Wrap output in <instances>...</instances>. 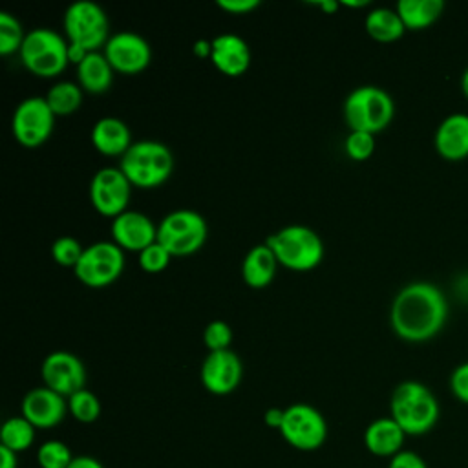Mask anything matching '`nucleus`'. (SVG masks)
<instances>
[{"instance_id": "6e6552de", "label": "nucleus", "mask_w": 468, "mask_h": 468, "mask_svg": "<svg viewBox=\"0 0 468 468\" xmlns=\"http://www.w3.org/2000/svg\"><path fill=\"white\" fill-rule=\"evenodd\" d=\"M68 42L84 51H99L108 42V18L104 9L90 0L73 2L64 13Z\"/></svg>"}, {"instance_id": "f8f14e48", "label": "nucleus", "mask_w": 468, "mask_h": 468, "mask_svg": "<svg viewBox=\"0 0 468 468\" xmlns=\"http://www.w3.org/2000/svg\"><path fill=\"white\" fill-rule=\"evenodd\" d=\"M132 197V183L117 166H104L90 181V201L93 208L108 218L126 212Z\"/></svg>"}, {"instance_id": "f704fd0d", "label": "nucleus", "mask_w": 468, "mask_h": 468, "mask_svg": "<svg viewBox=\"0 0 468 468\" xmlns=\"http://www.w3.org/2000/svg\"><path fill=\"white\" fill-rule=\"evenodd\" d=\"M450 391L459 402L468 404V360L461 362L452 371V375H450Z\"/></svg>"}, {"instance_id": "4c0bfd02", "label": "nucleus", "mask_w": 468, "mask_h": 468, "mask_svg": "<svg viewBox=\"0 0 468 468\" xmlns=\"http://www.w3.org/2000/svg\"><path fill=\"white\" fill-rule=\"evenodd\" d=\"M283 413H285V408H269L265 413H263V422L272 428V430H280L282 428V422H283Z\"/></svg>"}, {"instance_id": "20e7f679", "label": "nucleus", "mask_w": 468, "mask_h": 468, "mask_svg": "<svg viewBox=\"0 0 468 468\" xmlns=\"http://www.w3.org/2000/svg\"><path fill=\"white\" fill-rule=\"evenodd\" d=\"M265 243L274 252L278 263L291 271H311L324 258L322 238L305 225H289L272 232Z\"/></svg>"}, {"instance_id": "1a4fd4ad", "label": "nucleus", "mask_w": 468, "mask_h": 468, "mask_svg": "<svg viewBox=\"0 0 468 468\" xmlns=\"http://www.w3.org/2000/svg\"><path fill=\"white\" fill-rule=\"evenodd\" d=\"M280 433L289 446L300 452H314L327 439V422L314 406L296 402L285 408Z\"/></svg>"}, {"instance_id": "ddd939ff", "label": "nucleus", "mask_w": 468, "mask_h": 468, "mask_svg": "<svg viewBox=\"0 0 468 468\" xmlns=\"http://www.w3.org/2000/svg\"><path fill=\"white\" fill-rule=\"evenodd\" d=\"M40 377L46 388L57 391L62 397H71L73 393L84 389L86 367L73 353L53 351L44 358Z\"/></svg>"}, {"instance_id": "39448f33", "label": "nucleus", "mask_w": 468, "mask_h": 468, "mask_svg": "<svg viewBox=\"0 0 468 468\" xmlns=\"http://www.w3.org/2000/svg\"><path fill=\"white\" fill-rule=\"evenodd\" d=\"M395 117L391 95L378 86H358L344 102V119L351 132L378 133Z\"/></svg>"}, {"instance_id": "dca6fc26", "label": "nucleus", "mask_w": 468, "mask_h": 468, "mask_svg": "<svg viewBox=\"0 0 468 468\" xmlns=\"http://www.w3.org/2000/svg\"><path fill=\"white\" fill-rule=\"evenodd\" d=\"M20 411L22 417L27 419L37 430H49L64 420L68 400L57 391L40 386L24 395Z\"/></svg>"}, {"instance_id": "7c9ffc66", "label": "nucleus", "mask_w": 468, "mask_h": 468, "mask_svg": "<svg viewBox=\"0 0 468 468\" xmlns=\"http://www.w3.org/2000/svg\"><path fill=\"white\" fill-rule=\"evenodd\" d=\"M82 252H84V247L79 243V239H75L71 236H62V238L55 239L51 245V258L60 267L75 269Z\"/></svg>"}, {"instance_id": "c756f323", "label": "nucleus", "mask_w": 468, "mask_h": 468, "mask_svg": "<svg viewBox=\"0 0 468 468\" xmlns=\"http://www.w3.org/2000/svg\"><path fill=\"white\" fill-rule=\"evenodd\" d=\"M24 38L26 35L20 22L9 13H0V55L7 57L15 51H20Z\"/></svg>"}, {"instance_id": "6ab92c4d", "label": "nucleus", "mask_w": 468, "mask_h": 468, "mask_svg": "<svg viewBox=\"0 0 468 468\" xmlns=\"http://www.w3.org/2000/svg\"><path fill=\"white\" fill-rule=\"evenodd\" d=\"M210 60L218 71L227 77H239L250 66V49L249 44L232 33H223L212 42Z\"/></svg>"}, {"instance_id": "a19ab883", "label": "nucleus", "mask_w": 468, "mask_h": 468, "mask_svg": "<svg viewBox=\"0 0 468 468\" xmlns=\"http://www.w3.org/2000/svg\"><path fill=\"white\" fill-rule=\"evenodd\" d=\"M210 51H212V44L207 42V40H199V42H196V46H194V53H196L199 58L210 57Z\"/></svg>"}, {"instance_id": "4468645a", "label": "nucleus", "mask_w": 468, "mask_h": 468, "mask_svg": "<svg viewBox=\"0 0 468 468\" xmlns=\"http://www.w3.org/2000/svg\"><path fill=\"white\" fill-rule=\"evenodd\" d=\"M102 53L113 71L122 75H137L144 71L152 58L150 44L141 35L132 31H121L110 37Z\"/></svg>"}, {"instance_id": "473e14b6", "label": "nucleus", "mask_w": 468, "mask_h": 468, "mask_svg": "<svg viewBox=\"0 0 468 468\" xmlns=\"http://www.w3.org/2000/svg\"><path fill=\"white\" fill-rule=\"evenodd\" d=\"M344 150L353 161H366L375 152V135L366 132H351L346 137Z\"/></svg>"}, {"instance_id": "b1692460", "label": "nucleus", "mask_w": 468, "mask_h": 468, "mask_svg": "<svg viewBox=\"0 0 468 468\" xmlns=\"http://www.w3.org/2000/svg\"><path fill=\"white\" fill-rule=\"evenodd\" d=\"M395 11L399 13L406 29L422 31L433 26L441 18L444 11V2L442 0H400L397 2Z\"/></svg>"}, {"instance_id": "c03bdc74", "label": "nucleus", "mask_w": 468, "mask_h": 468, "mask_svg": "<svg viewBox=\"0 0 468 468\" xmlns=\"http://www.w3.org/2000/svg\"><path fill=\"white\" fill-rule=\"evenodd\" d=\"M342 5H347V7H364V5H367V2H366V0H358V2L344 0V2H342Z\"/></svg>"}, {"instance_id": "c85d7f7f", "label": "nucleus", "mask_w": 468, "mask_h": 468, "mask_svg": "<svg viewBox=\"0 0 468 468\" xmlns=\"http://www.w3.org/2000/svg\"><path fill=\"white\" fill-rule=\"evenodd\" d=\"M71 461V450L66 442L57 439L42 442L37 450V463L40 468H68Z\"/></svg>"}, {"instance_id": "37998d69", "label": "nucleus", "mask_w": 468, "mask_h": 468, "mask_svg": "<svg viewBox=\"0 0 468 468\" xmlns=\"http://www.w3.org/2000/svg\"><path fill=\"white\" fill-rule=\"evenodd\" d=\"M318 7H322L325 13H333L338 9V2H333V0H324V2H316Z\"/></svg>"}, {"instance_id": "9b49d317", "label": "nucleus", "mask_w": 468, "mask_h": 468, "mask_svg": "<svg viewBox=\"0 0 468 468\" xmlns=\"http://www.w3.org/2000/svg\"><path fill=\"white\" fill-rule=\"evenodd\" d=\"M55 124V113L51 112L46 97H27L13 112L11 130L15 139L26 148H38L44 144Z\"/></svg>"}, {"instance_id": "aec40b11", "label": "nucleus", "mask_w": 468, "mask_h": 468, "mask_svg": "<svg viewBox=\"0 0 468 468\" xmlns=\"http://www.w3.org/2000/svg\"><path fill=\"white\" fill-rule=\"evenodd\" d=\"M406 441L404 430L391 417L371 420L364 431V446L377 457H393L402 452Z\"/></svg>"}, {"instance_id": "412c9836", "label": "nucleus", "mask_w": 468, "mask_h": 468, "mask_svg": "<svg viewBox=\"0 0 468 468\" xmlns=\"http://www.w3.org/2000/svg\"><path fill=\"white\" fill-rule=\"evenodd\" d=\"M91 144L102 155H124L132 143V132L124 121L117 117H102L91 128Z\"/></svg>"}, {"instance_id": "4be33fe9", "label": "nucleus", "mask_w": 468, "mask_h": 468, "mask_svg": "<svg viewBox=\"0 0 468 468\" xmlns=\"http://www.w3.org/2000/svg\"><path fill=\"white\" fill-rule=\"evenodd\" d=\"M278 265L280 263L267 243L254 245L243 258L241 278L252 289L267 287L274 280Z\"/></svg>"}, {"instance_id": "72a5a7b5", "label": "nucleus", "mask_w": 468, "mask_h": 468, "mask_svg": "<svg viewBox=\"0 0 468 468\" xmlns=\"http://www.w3.org/2000/svg\"><path fill=\"white\" fill-rule=\"evenodd\" d=\"M172 258L174 256L159 241H155L139 252V267L144 272H161L168 267Z\"/></svg>"}, {"instance_id": "f03ea898", "label": "nucleus", "mask_w": 468, "mask_h": 468, "mask_svg": "<svg viewBox=\"0 0 468 468\" xmlns=\"http://www.w3.org/2000/svg\"><path fill=\"white\" fill-rule=\"evenodd\" d=\"M441 415L433 391L419 380L400 382L389 399V417L406 435H424L433 430Z\"/></svg>"}, {"instance_id": "393cba45", "label": "nucleus", "mask_w": 468, "mask_h": 468, "mask_svg": "<svg viewBox=\"0 0 468 468\" xmlns=\"http://www.w3.org/2000/svg\"><path fill=\"white\" fill-rule=\"evenodd\" d=\"M364 27H366V33L373 40L382 42V44H389V42L399 40L406 31L399 13L395 9H389V7L371 9L366 15Z\"/></svg>"}, {"instance_id": "79ce46f5", "label": "nucleus", "mask_w": 468, "mask_h": 468, "mask_svg": "<svg viewBox=\"0 0 468 468\" xmlns=\"http://www.w3.org/2000/svg\"><path fill=\"white\" fill-rule=\"evenodd\" d=\"M459 88H461V93L464 95V99L468 101V68L461 73V80H459Z\"/></svg>"}, {"instance_id": "cd10ccee", "label": "nucleus", "mask_w": 468, "mask_h": 468, "mask_svg": "<svg viewBox=\"0 0 468 468\" xmlns=\"http://www.w3.org/2000/svg\"><path fill=\"white\" fill-rule=\"evenodd\" d=\"M68 411L73 415L75 420L82 424H91L101 415V400L90 389H80L68 397Z\"/></svg>"}, {"instance_id": "f257e3e1", "label": "nucleus", "mask_w": 468, "mask_h": 468, "mask_svg": "<svg viewBox=\"0 0 468 468\" xmlns=\"http://www.w3.org/2000/svg\"><path fill=\"white\" fill-rule=\"evenodd\" d=\"M448 300L431 282H411L393 298L389 324L393 333L411 344L435 338L448 322Z\"/></svg>"}, {"instance_id": "e433bc0d", "label": "nucleus", "mask_w": 468, "mask_h": 468, "mask_svg": "<svg viewBox=\"0 0 468 468\" xmlns=\"http://www.w3.org/2000/svg\"><path fill=\"white\" fill-rule=\"evenodd\" d=\"M260 5L258 0H218V7L230 15H245Z\"/></svg>"}, {"instance_id": "2eb2a0df", "label": "nucleus", "mask_w": 468, "mask_h": 468, "mask_svg": "<svg viewBox=\"0 0 468 468\" xmlns=\"http://www.w3.org/2000/svg\"><path fill=\"white\" fill-rule=\"evenodd\" d=\"M243 375L241 360L232 349L210 351L201 364V384L212 395L232 393Z\"/></svg>"}, {"instance_id": "bb28decb", "label": "nucleus", "mask_w": 468, "mask_h": 468, "mask_svg": "<svg viewBox=\"0 0 468 468\" xmlns=\"http://www.w3.org/2000/svg\"><path fill=\"white\" fill-rule=\"evenodd\" d=\"M46 101L51 108V112L57 115H69L73 112L79 110L80 102H82V90L79 84H73V82H68V80H62V82H57L49 88L48 95H46Z\"/></svg>"}, {"instance_id": "a878e982", "label": "nucleus", "mask_w": 468, "mask_h": 468, "mask_svg": "<svg viewBox=\"0 0 468 468\" xmlns=\"http://www.w3.org/2000/svg\"><path fill=\"white\" fill-rule=\"evenodd\" d=\"M35 430L37 428L22 415L9 417L0 428V444L20 453L33 444Z\"/></svg>"}, {"instance_id": "2f4dec72", "label": "nucleus", "mask_w": 468, "mask_h": 468, "mask_svg": "<svg viewBox=\"0 0 468 468\" xmlns=\"http://www.w3.org/2000/svg\"><path fill=\"white\" fill-rule=\"evenodd\" d=\"M232 342V327L223 320L210 322L203 331V344L210 351H223L230 349Z\"/></svg>"}, {"instance_id": "0eeeda50", "label": "nucleus", "mask_w": 468, "mask_h": 468, "mask_svg": "<svg viewBox=\"0 0 468 468\" xmlns=\"http://www.w3.org/2000/svg\"><path fill=\"white\" fill-rule=\"evenodd\" d=\"M207 221L201 214L181 208L166 214L157 227V241L172 256H188L197 252L207 241Z\"/></svg>"}, {"instance_id": "f3484780", "label": "nucleus", "mask_w": 468, "mask_h": 468, "mask_svg": "<svg viewBox=\"0 0 468 468\" xmlns=\"http://www.w3.org/2000/svg\"><path fill=\"white\" fill-rule=\"evenodd\" d=\"M112 238L124 250L141 252L157 241V227L152 219L137 210H126L113 218Z\"/></svg>"}, {"instance_id": "58836bf2", "label": "nucleus", "mask_w": 468, "mask_h": 468, "mask_svg": "<svg viewBox=\"0 0 468 468\" xmlns=\"http://www.w3.org/2000/svg\"><path fill=\"white\" fill-rule=\"evenodd\" d=\"M18 453L0 444V468H18Z\"/></svg>"}, {"instance_id": "7ed1b4c3", "label": "nucleus", "mask_w": 468, "mask_h": 468, "mask_svg": "<svg viewBox=\"0 0 468 468\" xmlns=\"http://www.w3.org/2000/svg\"><path fill=\"white\" fill-rule=\"evenodd\" d=\"M119 168L132 186L155 188L172 176L174 155L159 141H137L121 157Z\"/></svg>"}, {"instance_id": "423d86ee", "label": "nucleus", "mask_w": 468, "mask_h": 468, "mask_svg": "<svg viewBox=\"0 0 468 468\" xmlns=\"http://www.w3.org/2000/svg\"><path fill=\"white\" fill-rule=\"evenodd\" d=\"M18 53L24 68L42 79L57 77L69 62L68 40L51 27L29 31Z\"/></svg>"}, {"instance_id": "5701e85b", "label": "nucleus", "mask_w": 468, "mask_h": 468, "mask_svg": "<svg viewBox=\"0 0 468 468\" xmlns=\"http://www.w3.org/2000/svg\"><path fill=\"white\" fill-rule=\"evenodd\" d=\"M79 86L88 93H104L112 86L113 68L110 66L104 53L91 51L77 64Z\"/></svg>"}, {"instance_id": "c9c22d12", "label": "nucleus", "mask_w": 468, "mask_h": 468, "mask_svg": "<svg viewBox=\"0 0 468 468\" xmlns=\"http://www.w3.org/2000/svg\"><path fill=\"white\" fill-rule=\"evenodd\" d=\"M388 468H428V466L419 453L411 450H402L389 459Z\"/></svg>"}, {"instance_id": "a211bd4d", "label": "nucleus", "mask_w": 468, "mask_h": 468, "mask_svg": "<svg viewBox=\"0 0 468 468\" xmlns=\"http://www.w3.org/2000/svg\"><path fill=\"white\" fill-rule=\"evenodd\" d=\"M433 146L444 161H464L468 157V113L446 115L433 133Z\"/></svg>"}, {"instance_id": "9d476101", "label": "nucleus", "mask_w": 468, "mask_h": 468, "mask_svg": "<svg viewBox=\"0 0 468 468\" xmlns=\"http://www.w3.org/2000/svg\"><path fill=\"white\" fill-rule=\"evenodd\" d=\"M124 269L122 249L113 241H97L84 249L75 271L80 283L99 289L119 280Z\"/></svg>"}, {"instance_id": "ea45409f", "label": "nucleus", "mask_w": 468, "mask_h": 468, "mask_svg": "<svg viewBox=\"0 0 468 468\" xmlns=\"http://www.w3.org/2000/svg\"><path fill=\"white\" fill-rule=\"evenodd\" d=\"M68 468H104V466L101 461H97L91 455H77V457H73V461Z\"/></svg>"}]
</instances>
